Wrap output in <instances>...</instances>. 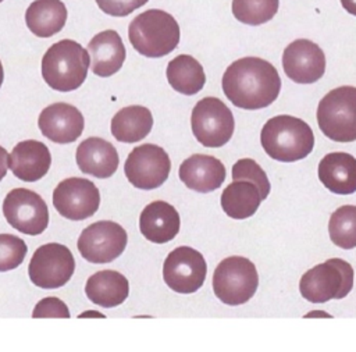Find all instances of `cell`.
I'll list each match as a JSON object with an SVG mask.
<instances>
[{"label": "cell", "instance_id": "30", "mask_svg": "<svg viewBox=\"0 0 356 352\" xmlns=\"http://www.w3.org/2000/svg\"><path fill=\"white\" fill-rule=\"evenodd\" d=\"M232 181H249L253 182L264 200L270 193V181L264 170L253 159H239L232 166Z\"/></svg>", "mask_w": 356, "mask_h": 352}, {"label": "cell", "instance_id": "33", "mask_svg": "<svg viewBox=\"0 0 356 352\" xmlns=\"http://www.w3.org/2000/svg\"><path fill=\"white\" fill-rule=\"evenodd\" d=\"M149 0H96L99 8L113 17H125L136 8L145 6Z\"/></svg>", "mask_w": 356, "mask_h": 352}, {"label": "cell", "instance_id": "15", "mask_svg": "<svg viewBox=\"0 0 356 352\" xmlns=\"http://www.w3.org/2000/svg\"><path fill=\"white\" fill-rule=\"evenodd\" d=\"M282 68L291 81L313 83L324 75L325 56L314 42L296 39L284 49Z\"/></svg>", "mask_w": 356, "mask_h": 352}, {"label": "cell", "instance_id": "18", "mask_svg": "<svg viewBox=\"0 0 356 352\" xmlns=\"http://www.w3.org/2000/svg\"><path fill=\"white\" fill-rule=\"evenodd\" d=\"M51 156L49 147L35 139L18 142L8 157L13 174L25 182H35L43 178L50 170Z\"/></svg>", "mask_w": 356, "mask_h": 352}, {"label": "cell", "instance_id": "8", "mask_svg": "<svg viewBox=\"0 0 356 352\" xmlns=\"http://www.w3.org/2000/svg\"><path fill=\"white\" fill-rule=\"evenodd\" d=\"M191 125L199 143L206 147H221L232 138L235 121L232 111L218 97L209 96L195 104Z\"/></svg>", "mask_w": 356, "mask_h": 352}, {"label": "cell", "instance_id": "23", "mask_svg": "<svg viewBox=\"0 0 356 352\" xmlns=\"http://www.w3.org/2000/svg\"><path fill=\"white\" fill-rule=\"evenodd\" d=\"M85 294L95 305L114 307L128 298L129 282L115 270H100L88 278Z\"/></svg>", "mask_w": 356, "mask_h": 352}, {"label": "cell", "instance_id": "7", "mask_svg": "<svg viewBox=\"0 0 356 352\" xmlns=\"http://www.w3.org/2000/svg\"><path fill=\"white\" fill-rule=\"evenodd\" d=\"M259 285L256 266L243 256L222 259L213 274V291L225 305L238 306L246 303Z\"/></svg>", "mask_w": 356, "mask_h": 352}, {"label": "cell", "instance_id": "35", "mask_svg": "<svg viewBox=\"0 0 356 352\" xmlns=\"http://www.w3.org/2000/svg\"><path fill=\"white\" fill-rule=\"evenodd\" d=\"M342 7L352 15H356V0H341Z\"/></svg>", "mask_w": 356, "mask_h": 352}, {"label": "cell", "instance_id": "36", "mask_svg": "<svg viewBox=\"0 0 356 352\" xmlns=\"http://www.w3.org/2000/svg\"><path fill=\"white\" fill-rule=\"evenodd\" d=\"M85 314H90V316H99V317H103V316H102V313H99V312H86V313H82L79 317H83Z\"/></svg>", "mask_w": 356, "mask_h": 352}, {"label": "cell", "instance_id": "24", "mask_svg": "<svg viewBox=\"0 0 356 352\" xmlns=\"http://www.w3.org/2000/svg\"><path fill=\"white\" fill-rule=\"evenodd\" d=\"M67 21V8L61 0H35L25 13L28 29L39 38L58 33Z\"/></svg>", "mask_w": 356, "mask_h": 352}, {"label": "cell", "instance_id": "19", "mask_svg": "<svg viewBox=\"0 0 356 352\" xmlns=\"http://www.w3.org/2000/svg\"><path fill=\"white\" fill-rule=\"evenodd\" d=\"M179 214L175 207L164 200L149 203L140 213L139 230L153 243H165L179 232Z\"/></svg>", "mask_w": 356, "mask_h": 352}, {"label": "cell", "instance_id": "4", "mask_svg": "<svg viewBox=\"0 0 356 352\" xmlns=\"http://www.w3.org/2000/svg\"><path fill=\"white\" fill-rule=\"evenodd\" d=\"M179 35L175 18L159 8H150L136 15L128 28L132 47L150 58L170 54L178 46Z\"/></svg>", "mask_w": 356, "mask_h": 352}, {"label": "cell", "instance_id": "25", "mask_svg": "<svg viewBox=\"0 0 356 352\" xmlns=\"http://www.w3.org/2000/svg\"><path fill=\"white\" fill-rule=\"evenodd\" d=\"M111 134L122 143H135L146 138L153 127V115L145 106H127L111 118Z\"/></svg>", "mask_w": 356, "mask_h": 352}, {"label": "cell", "instance_id": "13", "mask_svg": "<svg viewBox=\"0 0 356 352\" xmlns=\"http://www.w3.org/2000/svg\"><path fill=\"white\" fill-rule=\"evenodd\" d=\"M207 264L200 252L189 246L171 250L163 264L164 282L174 292L193 294L204 282Z\"/></svg>", "mask_w": 356, "mask_h": 352}, {"label": "cell", "instance_id": "9", "mask_svg": "<svg viewBox=\"0 0 356 352\" xmlns=\"http://www.w3.org/2000/svg\"><path fill=\"white\" fill-rule=\"evenodd\" d=\"M75 270L71 250L57 242L42 245L31 257L28 273L32 284L44 289L65 285Z\"/></svg>", "mask_w": 356, "mask_h": 352}, {"label": "cell", "instance_id": "29", "mask_svg": "<svg viewBox=\"0 0 356 352\" xmlns=\"http://www.w3.org/2000/svg\"><path fill=\"white\" fill-rule=\"evenodd\" d=\"M280 0H232L234 17L246 25H261L274 18Z\"/></svg>", "mask_w": 356, "mask_h": 352}, {"label": "cell", "instance_id": "11", "mask_svg": "<svg viewBox=\"0 0 356 352\" xmlns=\"http://www.w3.org/2000/svg\"><path fill=\"white\" fill-rule=\"evenodd\" d=\"M7 223L26 235H39L49 225V210L42 196L31 189L15 188L3 200Z\"/></svg>", "mask_w": 356, "mask_h": 352}, {"label": "cell", "instance_id": "31", "mask_svg": "<svg viewBox=\"0 0 356 352\" xmlns=\"http://www.w3.org/2000/svg\"><path fill=\"white\" fill-rule=\"evenodd\" d=\"M26 243L13 235L0 234V271H8L17 269L25 259Z\"/></svg>", "mask_w": 356, "mask_h": 352}, {"label": "cell", "instance_id": "17", "mask_svg": "<svg viewBox=\"0 0 356 352\" xmlns=\"http://www.w3.org/2000/svg\"><path fill=\"white\" fill-rule=\"evenodd\" d=\"M179 179L192 191L207 193L225 181V167L214 156L196 153L185 159L178 170Z\"/></svg>", "mask_w": 356, "mask_h": 352}, {"label": "cell", "instance_id": "22", "mask_svg": "<svg viewBox=\"0 0 356 352\" xmlns=\"http://www.w3.org/2000/svg\"><path fill=\"white\" fill-rule=\"evenodd\" d=\"M88 53L93 74L103 78L114 75L122 67L127 56L121 36L113 29L95 35L88 43Z\"/></svg>", "mask_w": 356, "mask_h": 352}, {"label": "cell", "instance_id": "26", "mask_svg": "<svg viewBox=\"0 0 356 352\" xmlns=\"http://www.w3.org/2000/svg\"><path fill=\"white\" fill-rule=\"evenodd\" d=\"M261 195L257 186L249 181H232L221 193V207L225 214L235 220L252 217L260 203Z\"/></svg>", "mask_w": 356, "mask_h": 352}, {"label": "cell", "instance_id": "5", "mask_svg": "<svg viewBox=\"0 0 356 352\" xmlns=\"http://www.w3.org/2000/svg\"><path fill=\"white\" fill-rule=\"evenodd\" d=\"M317 124L334 142L356 141V86H338L330 90L317 106Z\"/></svg>", "mask_w": 356, "mask_h": 352}, {"label": "cell", "instance_id": "21", "mask_svg": "<svg viewBox=\"0 0 356 352\" xmlns=\"http://www.w3.org/2000/svg\"><path fill=\"white\" fill-rule=\"evenodd\" d=\"M318 179L337 195L356 192V159L345 152L325 154L318 163Z\"/></svg>", "mask_w": 356, "mask_h": 352}, {"label": "cell", "instance_id": "16", "mask_svg": "<svg viewBox=\"0 0 356 352\" xmlns=\"http://www.w3.org/2000/svg\"><path fill=\"white\" fill-rule=\"evenodd\" d=\"M38 125L43 136L56 143L76 141L85 127L82 113L68 103H53L42 110Z\"/></svg>", "mask_w": 356, "mask_h": 352}, {"label": "cell", "instance_id": "20", "mask_svg": "<svg viewBox=\"0 0 356 352\" xmlns=\"http://www.w3.org/2000/svg\"><path fill=\"white\" fill-rule=\"evenodd\" d=\"M76 164L85 174L96 178H108L118 168V153L115 147L97 136H90L79 143L75 153Z\"/></svg>", "mask_w": 356, "mask_h": 352}, {"label": "cell", "instance_id": "12", "mask_svg": "<svg viewBox=\"0 0 356 352\" xmlns=\"http://www.w3.org/2000/svg\"><path fill=\"white\" fill-rule=\"evenodd\" d=\"M127 231L110 220L96 221L88 225L79 235L76 246L83 259L90 263H110L125 249Z\"/></svg>", "mask_w": 356, "mask_h": 352}, {"label": "cell", "instance_id": "6", "mask_svg": "<svg viewBox=\"0 0 356 352\" xmlns=\"http://www.w3.org/2000/svg\"><path fill=\"white\" fill-rule=\"evenodd\" d=\"M353 288V269L343 259H328L307 270L299 281L300 295L312 303L342 299Z\"/></svg>", "mask_w": 356, "mask_h": 352}, {"label": "cell", "instance_id": "27", "mask_svg": "<svg viewBox=\"0 0 356 352\" xmlns=\"http://www.w3.org/2000/svg\"><path fill=\"white\" fill-rule=\"evenodd\" d=\"M167 81L177 92L182 95H195L206 83V74L202 64L189 54L174 57L167 65Z\"/></svg>", "mask_w": 356, "mask_h": 352}, {"label": "cell", "instance_id": "37", "mask_svg": "<svg viewBox=\"0 0 356 352\" xmlns=\"http://www.w3.org/2000/svg\"><path fill=\"white\" fill-rule=\"evenodd\" d=\"M3 79H4V70H3V64H1V61H0V86H1V83H3Z\"/></svg>", "mask_w": 356, "mask_h": 352}, {"label": "cell", "instance_id": "38", "mask_svg": "<svg viewBox=\"0 0 356 352\" xmlns=\"http://www.w3.org/2000/svg\"><path fill=\"white\" fill-rule=\"evenodd\" d=\"M1 1H3V0H0V3H1Z\"/></svg>", "mask_w": 356, "mask_h": 352}, {"label": "cell", "instance_id": "34", "mask_svg": "<svg viewBox=\"0 0 356 352\" xmlns=\"http://www.w3.org/2000/svg\"><path fill=\"white\" fill-rule=\"evenodd\" d=\"M8 157L10 154L7 153V150L0 146V181L6 177L7 174V167H8Z\"/></svg>", "mask_w": 356, "mask_h": 352}, {"label": "cell", "instance_id": "10", "mask_svg": "<svg viewBox=\"0 0 356 352\" xmlns=\"http://www.w3.org/2000/svg\"><path fill=\"white\" fill-rule=\"evenodd\" d=\"M171 170V161L167 152L153 143L136 146L128 154L124 164L125 177L139 189H156L161 186Z\"/></svg>", "mask_w": 356, "mask_h": 352}, {"label": "cell", "instance_id": "28", "mask_svg": "<svg viewBox=\"0 0 356 352\" xmlns=\"http://www.w3.org/2000/svg\"><path fill=\"white\" fill-rule=\"evenodd\" d=\"M328 234L334 245L342 249L356 248V206L343 205L330 217Z\"/></svg>", "mask_w": 356, "mask_h": 352}, {"label": "cell", "instance_id": "3", "mask_svg": "<svg viewBox=\"0 0 356 352\" xmlns=\"http://www.w3.org/2000/svg\"><path fill=\"white\" fill-rule=\"evenodd\" d=\"M90 56L78 42L63 39L51 45L42 58V77L54 90L71 92L86 79Z\"/></svg>", "mask_w": 356, "mask_h": 352}, {"label": "cell", "instance_id": "14", "mask_svg": "<svg viewBox=\"0 0 356 352\" xmlns=\"http://www.w3.org/2000/svg\"><path fill=\"white\" fill-rule=\"evenodd\" d=\"M100 205L97 186L81 177L61 181L53 191V206L65 218L79 221L92 217Z\"/></svg>", "mask_w": 356, "mask_h": 352}, {"label": "cell", "instance_id": "32", "mask_svg": "<svg viewBox=\"0 0 356 352\" xmlns=\"http://www.w3.org/2000/svg\"><path fill=\"white\" fill-rule=\"evenodd\" d=\"M32 317L33 319H50V317H57V319H70V310L67 307V305L54 296H49V298H43L40 299L33 312H32Z\"/></svg>", "mask_w": 356, "mask_h": 352}, {"label": "cell", "instance_id": "1", "mask_svg": "<svg viewBox=\"0 0 356 352\" xmlns=\"http://www.w3.org/2000/svg\"><path fill=\"white\" fill-rule=\"evenodd\" d=\"M221 86L234 106L259 110L270 106L278 97L281 78L270 61L260 57H243L228 65Z\"/></svg>", "mask_w": 356, "mask_h": 352}, {"label": "cell", "instance_id": "2", "mask_svg": "<svg viewBox=\"0 0 356 352\" xmlns=\"http://www.w3.org/2000/svg\"><path fill=\"white\" fill-rule=\"evenodd\" d=\"M260 143L274 160L292 163L305 159L314 147L312 128L300 118L288 114L275 115L263 125Z\"/></svg>", "mask_w": 356, "mask_h": 352}]
</instances>
